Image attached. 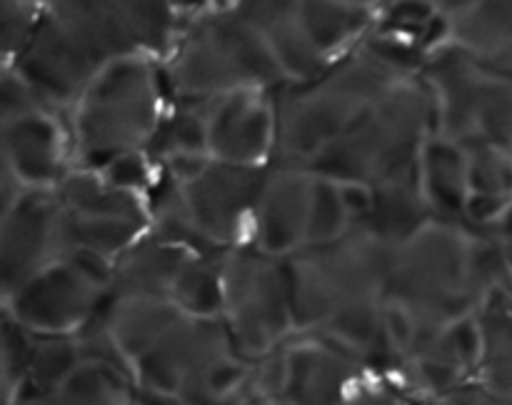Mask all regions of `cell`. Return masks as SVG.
<instances>
[{
	"label": "cell",
	"mask_w": 512,
	"mask_h": 405,
	"mask_svg": "<svg viewBox=\"0 0 512 405\" xmlns=\"http://www.w3.org/2000/svg\"><path fill=\"white\" fill-rule=\"evenodd\" d=\"M365 370L358 355L325 335L285 345V385L275 405H340Z\"/></svg>",
	"instance_id": "cell-14"
},
{
	"label": "cell",
	"mask_w": 512,
	"mask_h": 405,
	"mask_svg": "<svg viewBox=\"0 0 512 405\" xmlns=\"http://www.w3.org/2000/svg\"><path fill=\"white\" fill-rule=\"evenodd\" d=\"M350 3H360V5H370V8H373L375 3H378V0H350Z\"/></svg>",
	"instance_id": "cell-50"
},
{
	"label": "cell",
	"mask_w": 512,
	"mask_h": 405,
	"mask_svg": "<svg viewBox=\"0 0 512 405\" xmlns=\"http://www.w3.org/2000/svg\"><path fill=\"white\" fill-rule=\"evenodd\" d=\"M418 180L435 220L463 225L470 195L468 148L460 140L433 133L418 158Z\"/></svg>",
	"instance_id": "cell-21"
},
{
	"label": "cell",
	"mask_w": 512,
	"mask_h": 405,
	"mask_svg": "<svg viewBox=\"0 0 512 405\" xmlns=\"http://www.w3.org/2000/svg\"><path fill=\"white\" fill-rule=\"evenodd\" d=\"M5 405H58V403H55V398H40V395H15V398Z\"/></svg>",
	"instance_id": "cell-47"
},
{
	"label": "cell",
	"mask_w": 512,
	"mask_h": 405,
	"mask_svg": "<svg viewBox=\"0 0 512 405\" xmlns=\"http://www.w3.org/2000/svg\"><path fill=\"white\" fill-rule=\"evenodd\" d=\"M510 203V195L475 193V190H470L468 200H465L463 225L468 230H473V233L495 235V225L500 223V218L510 208Z\"/></svg>",
	"instance_id": "cell-41"
},
{
	"label": "cell",
	"mask_w": 512,
	"mask_h": 405,
	"mask_svg": "<svg viewBox=\"0 0 512 405\" xmlns=\"http://www.w3.org/2000/svg\"><path fill=\"white\" fill-rule=\"evenodd\" d=\"M473 238L465 225L433 220L395 248L388 298L418 318V340L410 355L428 348L453 320L480 313L493 298L475 270Z\"/></svg>",
	"instance_id": "cell-2"
},
{
	"label": "cell",
	"mask_w": 512,
	"mask_h": 405,
	"mask_svg": "<svg viewBox=\"0 0 512 405\" xmlns=\"http://www.w3.org/2000/svg\"><path fill=\"white\" fill-rule=\"evenodd\" d=\"M428 348L445 355V358L455 360L468 373H478L480 358H483V325H480V315H465V318H458L450 325H445Z\"/></svg>",
	"instance_id": "cell-37"
},
{
	"label": "cell",
	"mask_w": 512,
	"mask_h": 405,
	"mask_svg": "<svg viewBox=\"0 0 512 405\" xmlns=\"http://www.w3.org/2000/svg\"><path fill=\"white\" fill-rule=\"evenodd\" d=\"M343 203L348 208L350 218L365 220L373 210V185L358 183V180H338Z\"/></svg>",
	"instance_id": "cell-44"
},
{
	"label": "cell",
	"mask_w": 512,
	"mask_h": 405,
	"mask_svg": "<svg viewBox=\"0 0 512 405\" xmlns=\"http://www.w3.org/2000/svg\"><path fill=\"white\" fill-rule=\"evenodd\" d=\"M268 165H243L210 158L195 178L180 183L185 208L195 228L218 250L240 243L245 223L253 218Z\"/></svg>",
	"instance_id": "cell-12"
},
{
	"label": "cell",
	"mask_w": 512,
	"mask_h": 405,
	"mask_svg": "<svg viewBox=\"0 0 512 405\" xmlns=\"http://www.w3.org/2000/svg\"><path fill=\"white\" fill-rule=\"evenodd\" d=\"M170 3H183V0H170Z\"/></svg>",
	"instance_id": "cell-51"
},
{
	"label": "cell",
	"mask_w": 512,
	"mask_h": 405,
	"mask_svg": "<svg viewBox=\"0 0 512 405\" xmlns=\"http://www.w3.org/2000/svg\"><path fill=\"white\" fill-rule=\"evenodd\" d=\"M233 8L265 40L288 80L313 78L330 63L310 40L303 0H235Z\"/></svg>",
	"instance_id": "cell-19"
},
{
	"label": "cell",
	"mask_w": 512,
	"mask_h": 405,
	"mask_svg": "<svg viewBox=\"0 0 512 405\" xmlns=\"http://www.w3.org/2000/svg\"><path fill=\"white\" fill-rule=\"evenodd\" d=\"M150 218H128V215H73L68 213L70 243L118 258L128 250L145 230Z\"/></svg>",
	"instance_id": "cell-31"
},
{
	"label": "cell",
	"mask_w": 512,
	"mask_h": 405,
	"mask_svg": "<svg viewBox=\"0 0 512 405\" xmlns=\"http://www.w3.org/2000/svg\"><path fill=\"white\" fill-rule=\"evenodd\" d=\"M303 20L315 48L330 60L370 28L373 8L350 0H303Z\"/></svg>",
	"instance_id": "cell-26"
},
{
	"label": "cell",
	"mask_w": 512,
	"mask_h": 405,
	"mask_svg": "<svg viewBox=\"0 0 512 405\" xmlns=\"http://www.w3.org/2000/svg\"><path fill=\"white\" fill-rule=\"evenodd\" d=\"M135 378L103 360H83L55 393L58 405H135Z\"/></svg>",
	"instance_id": "cell-29"
},
{
	"label": "cell",
	"mask_w": 512,
	"mask_h": 405,
	"mask_svg": "<svg viewBox=\"0 0 512 405\" xmlns=\"http://www.w3.org/2000/svg\"><path fill=\"white\" fill-rule=\"evenodd\" d=\"M500 248H503L505 270H508V275H510V280H512V240H500Z\"/></svg>",
	"instance_id": "cell-48"
},
{
	"label": "cell",
	"mask_w": 512,
	"mask_h": 405,
	"mask_svg": "<svg viewBox=\"0 0 512 405\" xmlns=\"http://www.w3.org/2000/svg\"><path fill=\"white\" fill-rule=\"evenodd\" d=\"M160 123V88L148 58L113 60L75 103V158L80 168L103 170L118 155L148 148Z\"/></svg>",
	"instance_id": "cell-6"
},
{
	"label": "cell",
	"mask_w": 512,
	"mask_h": 405,
	"mask_svg": "<svg viewBox=\"0 0 512 405\" xmlns=\"http://www.w3.org/2000/svg\"><path fill=\"white\" fill-rule=\"evenodd\" d=\"M468 180L475 193L512 198V150L490 143H468Z\"/></svg>",
	"instance_id": "cell-35"
},
{
	"label": "cell",
	"mask_w": 512,
	"mask_h": 405,
	"mask_svg": "<svg viewBox=\"0 0 512 405\" xmlns=\"http://www.w3.org/2000/svg\"><path fill=\"white\" fill-rule=\"evenodd\" d=\"M383 330H385V338L390 340V345H393L403 358H408L415 340H418V318H415L403 303L385 298Z\"/></svg>",
	"instance_id": "cell-42"
},
{
	"label": "cell",
	"mask_w": 512,
	"mask_h": 405,
	"mask_svg": "<svg viewBox=\"0 0 512 405\" xmlns=\"http://www.w3.org/2000/svg\"><path fill=\"white\" fill-rule=\"evenodd\" d=\"M433 220V210L425 200L415 168L373 185V210L363 223L370 225V230L385 243L400 248Z\"/></svg>",
	"instance_id": "cell-24"
},
{
	"label": "cell",
	"mask_w": 512,
	"mask_h": 405,
	"mask_svg": "<svg viewBox=\"0 0 512 405\" xmlns=\"http://www.w3.org/2000/svg\"><path fill=\"white\" fill-rule=\"evenodd\" d=\"M8 65L33 85L48 108L78 103L90 80L100 73L70 40L45 23L43 13L28 43Z\"/></svg>",
	"instance_id": "cell-17"
},
{
	"label": "cell",
	"mask_w": 512,
	"mask_h": 405,
	"mask_svg": "<svg viewBox=\"0 0 512 405\" xmlns=\"http://www.w3.org/2000/svg\"><path fill=\"white\" fill-rule=\"evenodd\" d=\"M73 248L68 210L55 188H28L0 213V280L3 298L20 283L63 260Z\"/></svg>",
	"instance_id": "cell-11"
},
{
	"label": "cell",
	"mask_w": 512,
	"mask_h": 405,
	"mask_svg": "<svg viewBox=\"0 0 512 405\" xmlns=\"http://www.w3.org/2000/svg\"><path fill=\"white\" fill-rule=\"evenodd\" d=\"M60 203L73 215H128V218H150L140 195L120 190L105 180L100 170H70L55 188Z\"/></svg>",
	"instance_id": "cell-25"
},
{
	"label": "cell",
	"mask_w": 512,
	"mask_h": 405,
	"mask_svg": "<svg viewBox=\"0 0 512 405\" xmlns=\"http://www.w3.org/2000/svg\"><path fill=\"white\" fill-rule=\"evenodd\" d=\"M340 405H405L403 398L388 385H363L355 388Z\"/></svg>",
	"instance_id": "cell-45"
},
{
	"label": "cell",
	"mask_w": 512,
	"mask_h": 405,
	"mask_svg": "<svg viewBox=\"0 0 512 405\" xmlns=\"http://www.w3.org/2000/svg\"><path fill=\"white\" fill-rule=\"evenodd\" d=\"M403 373L418 393L435 398V395L448 393L450 388L463 383L468 370L455 363V360L445 358V355L428 348L418 355H410L403 363Z\"/></svg>",
	"instance_id": "cell-36"
},
{
	"label": "cell",
	"mask_w": 512,
	"mask_h": 405,
	"mask_svg": "<svg viewBox=\"0 0 512 405\" xmlns=\"http://www.w3.org/2000/svg\"><path fill=\"white\" fill-rule=\"evenodd\" d=\"M35 340H38V333L25 328L20 320H15L5 310L3 323H0V368H3L5 403L13 400V395L18 393L20 385L28 378L35 353Z\"/></svg>",
	"instance_id": "cell-34"
},
{
	"label": "cell",
	"mask_w": 512,
	"mask_h": 405,
	"mask_svg": "<svg viewBox=\"0 0 512 405\" xmlns=\"http://www.w3.org/2000/svg\"><path fill=\"white\" fill-rule=\"evenodd\" d=\"M348 208L343 203L338 180L313 173V193H310L308 240L305 243H328L353 225Z\"/></svg>",
	"instance_id": "cell-32"
},
{
	"label": "cell",
	"mask_w": 512,
	"mask_h": 405,
	"mask_svg": "<svg viewBox=\"0 0 512 405\" xmlns=\"http://www.w3.org/2000/svg\"><path fill=\"white\" fill-rule=\"evenodd\" d=\"M313 170L270 163L253 213V243L265 253L288 258L308 240Z\"/></svg>",
	"instance_id": "cell-15"
},
{
	"label": "cell",
	"mask_w": 512,
	"mask_h": 405,
	"mask_svg": "<svg viewBox=\"0 0 512 405\" xmlns=\"http://www.w3.org/2000/svg\"><path fill=\"white\" fill-rule=\"evenodd\" d=\"M505 293L493 295L478 313L483 325V358L478 365V378L495 393L512 398V318L503 303Z\"/></svg>",
	"instance_id": "cell-30"
},
{
	"label": "cell",
	"mask_w": 512,
	"mask_h": 405,
	"mask_svg": "<svg viewBox=\"0 0 512 405\" xmlns=\"http://www.w3.org/2000/svg\"><path fill=\"white\" fill-rule=\"evenodd\" d=\"M420 75L435 100L438 133L512 150V70L483 63L445 40L430 50Z\"/></svg>",
	"instance_id": "cell-7"
},
{
	"label": "cell",
	"mask_w": 512,
	"mask_h": 405,
	"mask_svg": "<svg viewBox=\"0 0 512 405\" xmlns=\"http://www.w3.org/2000/svg\"><path fill=\"white\" fill-rule=\"evenodd\" d=\"M135 405H183V403H180L178 395L138 385V388H135Z\"/></svg>",
	"instance_id": "cell-46"
},
{
	"label": "cell",
	"mask_w": 512,
	"mask_h": 405,
	"mask_svg": "<svg viewBox=\"0 0 512 405\" xmlns=\"http://www.w3.org/2000/svg\"><path fill=\"white\" fill-rule=\"evenodd\" d=\"M65 260H68V263L73 265V268L78 270V273L83 275V278L88 280V283H93L95 288H100V290H103V293L110 288V283H113L115 258H110V255L100 253V250L83 248V245H75V248L68 250Z\"/></svg>",
	"instance_id": "cell-43"
},
{
	"label": "cell",
	"mask_w": 512,
	"mask_h": 405,
	"mask_svg": "<svg viewBox=\"0 0 512 405\" xmlns=\"http://www.w3.org/2000/svg\"><path fill=\"white\" fill-rule=\"evenodd\" d=\"M40 13L38 0H3V53L8 63L28 43Z\"/></svg>",
	"instance_id": "cell-39"
},
{
	"label": "cell",
	"mask_w": 512,
	"mask_h": 405,
	"mask_svg": "<svg viewBox=\"0 0 512 405\" xmlns=\"http://www.w3.org/2000/svg\"><path fill=\"white\" fill-rule=\"evenodd\" d=\"M158 145L160 155L188 153V155H210V123L208 110L185 108L173 110L168 118H163L153 143Z\"/></svg>",
	"instance_id": "cell-33"
},
{
	"label": "cell",
	"mask_w": 512,
	"mask_h": 405,
	"mask_svg": "<svg viewBox=\"0 0 512 405\" xmlns=\"http://www.w3.org/2000/svg\"><path fill=\"white\" fill-rule=\"evenodd\" d=\"M0 145V163L8 165L25 188H58L70 173L63 128L50 110L3 120Z\"/></svg>",
	"instance_id": "cell-18"
},
{
	"label": "cell",
	"mask_w": 512,
	"mask_h": 405,
	"mask_svg": "<svg viewBox=\"0 0 512 405\" xmlns=\"http://www.w3.org/2000/svg\"><path fill=\"white\" fill-rule=\"evenodd\" d=\"M423 60L418 45L378 33L325 65L313 78L275 85L270 90L275 108V150L270 163L308 168L395 83L420 73Z\"/></svg>",
	"instance_id": "cell-1"
},
{
	"label": "cell",
	"mask_w": 512,
	"mask_h": 405,
	"mask_svg": "<svg viewBox=\"0 0 512 405\" xmlns=\"http://www.w3.org/2000/svg\"><path fill=\"white\" fill-rule=\"evenodd\" d=\"M183 100H213L238 90H273L285 78L265 40L235 8L200 13L185 28L168 68Z\"/></svg>",
	"instance_id": "cell-5"
},
{
	"label": "cell",
	"mask_w": 512,
	"mask_h": 405,
	"mask_svg": "<svg viewBox=\"0 0 512 405\" xmlns=\"http://www.w3.org/2000/svg\"><path fill=\"white\" fill-rule=\"evenodd\" d=\"M100 320L113 335L115 345L133 368L135 360L148 353L160 335L183 315L170 298H118L105 300L98 308Z\"/></svg>",
	"instance_id": "cell-23"
},
{
	"label": "cell",
	"mask_w": 512,
	"mask_h": 405,
	"mask_svg": "<svg viewBox=\"0 0 512 405\" xmlns=\"http://www.w3.org/2000/svg\"><path fill=\"white\" fill-rule=\"evenodd\" d=\"M190 253L193 250L170 243L148 228L115 258L113 283L103 298H170V288Z\"/></svg>",
	"instance_id": "cell-20"
},
{
	"label": "cell",
	"mask_w": 512,
	"mask_h": 405,
	"mask_svg": "<svg viewBox=\"0 0 512 405\" xmlns=\"http://www.w3.org/2000/svg\"><path fill=\"white\" fill-rule=\"evenodd\" d=\"M433 133H438L433 93L415 73L375 100L308 168L333 180L378 185L418 168L420 150Z\"/></svg>",
	"instance_id": "cell-4"
},
{
	"label": "cell",
	"mask_w": 512,
	"mask_h": 405,
	"mask_svg": "<svg viewBox=\"0 0 512 405\" xmlns=\"http://www.w3.org/2000/svg\"><path fill=\"white\" fill-rule=\"evenodd\" d=\"M503 303H505V310H508L510 318H512V290H508V293L503 295Z\"/></svg>",
	"instance_id": "cell-49"
},
{
	"label": "cell",
	"mask_w": 512,
	"mask_h": 405,
	"mask_svg": "<svg viewBox=\"0 0 512 405\" xmlns=\"http://www.w3.org/2000/svg\"><path fill=\"white\" fill-rule=\"evenodd\" d=\"M35 110H48V105L35 93L33 85L8 65L3 73V85H0V113H3V120L20 118V115L35 113Z\"/></svg>",
	"instance_id": "cell-40"
},
{
	"label": "cell",
	"mask_w": 512,
	"mask_h": 405,
	"mask_svg": "<svg viewBox=\"0 0 512 405\" xmlns=\"http://www.w3.org/2000/svg\"><path fill=\"white\" fill-rule=\"evenodd\" d=\"M170 300L198 318L223 315V253H190L170 288Z\"/></svg>",
	"instance_id": "cell-27"
},
{
	"label": "cell",
	"mask_w": 512,
	"mask_h": 405,
	"mask_svg": "<svg viewBox=\"0 0 512 405\" xmlns=\"http://www.w3.org/2000/svg\"><path fill=\"white\" fill-rule=\"evenodd\" d=\"M210 155L228 163L268 165L275 150V108L270 90H238L208 108Z\"/></svg>",
	"instance_id": "cell-16"
},
{
	"label": "cell",
	"mask_w": 512,
	"mask_h": 405,
	"mask_svg": "<svg viewBox=\"0 0 512 405\" xmlns=\"http://www.w3.org/2000/svg\"><path fill=\"white\" fill-rule=\"evenodd\" d=\"M100 173L105 175L110 185L120 190H128V193L143 195L150 193V188L155 185V173L153 165H150L145 150H130V153L118 155L115 160H110Z\"/></svg>",
	"instance_id": "cell-38"
},
{
	"label": "cell",
	"mask_w": 512,
	"mask_h": 405,
	"mask_svg": "<svg viewBox=\"0 0 512 405\" xmlns=\"http://www.w3.org/2000/svg\"><path fill=\"white\" fill-rule=\"evenodd\" d=\"M103 295L63 258L5 295V310L33 333H78L98 313Z\"/></svg>",
	"instance_id": "cell-13"
},
{
	"label": "cell",
	"mask_w": 512,
	"mask_h": 405,
	"mask_svg": "<svg viewBox=\"0 0 512 405\" xmlns=\"http://www.w3.org/2000/svg\"><path fill=\"white\" fill-rule=\"evenodd\" d=\"M233 353L238 348L223 315L198 318L183 313L148 353L135 360V383L178 395L183 405H205V375Z\"/></svg>",
	"instance_id": "cell-10"
},
{
	"label": "cell",
	"mask_w": 512,
	"mask_h": 405,
	"mask_svg": "<svg viewBox=\"0 0 512 405\" xmlns=\"http://www.w3.org/2000/svg\"><path fill=\"white\" fill-rule=\"evenodd\" d=\"M395 248L355 220L328 243H305L285 258L295 330L318 333L340 313L388 298Z\"/></svg>",
	"instance_id": "cell-3"
},
{
	"label": "cell",
	"mask_w": 512,
	"mask_h": 405,
	"mask_svg": "<svg viewBox=\"0 0 512 405\" xmlns=\"http://www.w3.org/2000/svg\"><path fill=\"white\" fill-rule=\"evenodd\" d=\"M445 20L450 43L493 68L512 70V0H470Z\"/></svg>",
	"instance_id": "cell-22"
},
{
	"label": "cell",
	"mask_w": 512,
	"mask_h": 405,
	"mask_svg": "<svg viewBox=\"0 0 512 405\" xmlns=\"http://www.w3.org/2000/svg\"><path fill=\"white\" fill-rule=\"evenodd\" d=\"M83 360H85L83 348H80V340L75 333H55V335L38 333L33 363H30V373L15 395L55 398V393L68 383L70 375L83 365Z\"/></svg>",
	"instance_id": "cell-28"
},
{
	"label": "cell",
	"mask_w": 512,
	"mask_h": 405,
	"mask_svg": "<svg viewBox=\"0 0 512 405\" xmlns=\"http://www.w3.org/2000/svg\"><path fill=\"white\" fill-rule=\"evenodd\" d=\"M223 318L235 348L250 363L278 348L295 330L285 258L258 245H233L223 253Z\"/></svg>",
	"instance_id": "cell-9"
},
{
	"label": "cell",
	"mask_w": 512,
	"mask_h": 405,
	"mask_svg": "<svg viewBox=\"0 0 512 405\" xmlns=\"http://www.w3.org/2000/svg\"><path fill=\"white\" fill-rule=\"evenodd\" d=\"M170 0H43V20L98 70L130 55L163 53L173 40Z\"/></svg>",
	"instance_id": "cell-8"
}]
</instances>
